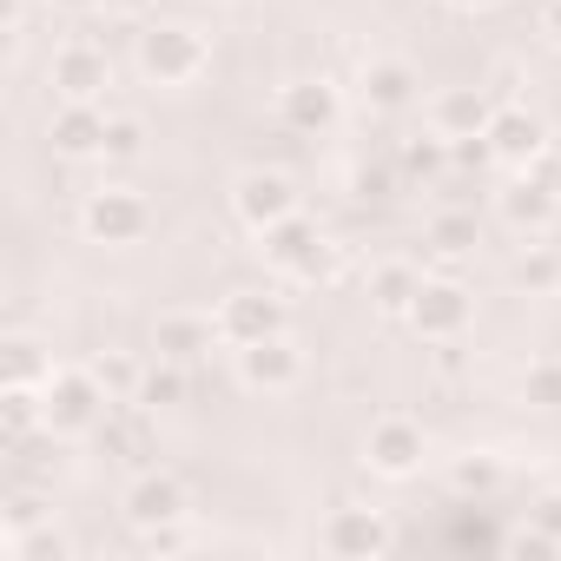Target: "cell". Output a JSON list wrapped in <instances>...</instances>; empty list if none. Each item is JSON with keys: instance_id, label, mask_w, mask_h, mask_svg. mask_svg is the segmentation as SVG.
<instances>
[{"instance_id": "obj_32", "label": "cell", "mask_w": 561, "mask_h": 561, "mask_svg": "<svg viewBox=\"0 0 561 561\" xmlns=\"http://www.w3.org/2000/svg\"><path fill=\"white\" fill-rule=\"evenodd\" d=\"M456 8H489V0H456Z\"/></svg>"}, {"instance_id": "obj_31", "label": "cell", "mask_w": 561, "mask_h": 561, "mask_svg": "<svg viewBox=\"0 0 561 561\" xmlns=\"http://www.w3.org/2000/svg\"><path fill=\"white\" fill-rule=\"evenodd\" d=\"M100 8H126V14H139V8H146V0H100Z\"/></svg>"}, {"instance_id": "obj_29", "label": "cell", "mask_w": 561, "mask_h": 561, "mask_svg": "<svg viewBox=\"0 0 561 561\" xmlns=\"http://www.w3.org/2000/svg\"><path fill=\"white\" fill-rule=\"evenodd\" d=\"M528 397H535V403H561V370H554V364H541V370L528 377Z\"/></svg>"}, {"instance_id": "obj_27", "label": "cell", "mask_w": 561, "mask_h": 561, "mask_svg": "<svg viewBox=\"0 0 561 561\" xmlns=\"http://www.w3.org/2000/svg\"><path fill=\"white\" fill-rule=\"evenodd\" d=\"M146 548L152 554H185L192 548V528L185 522H159V528H146Z\"/></svg>"}, {"instance_id": "obj_6", "label": "cell", "mask_w": 561, "mask_h": 561, "mask_svg": "<svg viewBox=\"0 0 561 561\" xmlns=\"http://www.w3.org/2000/svg\"><path fill=\"white\" fill-rule=\"evenodd\" d=\"M146 198L139 192H126V185H100L93 198H87V231L100 238V244H133L139 231H146Z\"/></svg>"}, {"instance_id": "obj_24", "label": "cell", "mask_w": 561, "mask_h": 561, "mask_svg": "<svg viewBox=\"0 0 561 561\" xmlns=\"http://www.w3.org/2000/svg\"><path fill=\"white\" fill-rule=\"evenodd\" d=\"M146 152V126L139 119H106V159H139Z\"/></svg>"}, {"instance_id": "obj_17", "label": "cell", "mask_w": 561, "mask_h": 561, "mask_svg": "<svg viewBox=\"0 0 561 561\" xmlns=\"http://www.w3.org/2000/svg\"><path fill=\"white\" fill-rule=\"evenodd\" d=\"M554 211H561V192H548L541 179H522V185L502 192V218H508L515 231H541Z\"/></svg>"}, {"instance_id": "obj_23", "label": "cell", "mask_w": 561, "mask_h": 561, "mask_svg": "<svg viewBox=\"0 0 561 561\" xmlns=\"http://www.w3.org/2000/svg\"><path fill=\"white\" fill-rule=\"evenodd\" d=\"M554 277H561V257H554V251H541V244H528V257L515 264V285H528V291H548Z\"/></svg>"}, {"instance_id": "obj_19", "label": "cell", "mask_w": 561, "mask_h": 561, "mask_svg": "<svg viewBox=\"0 0 561 561\" xmlns=\"http://www.w3.org/2000/svg\"><path fill=\"white\" fill-rule=\"evenodd\" d=\"M285 119L305 126V133H324V126L337 119V93H331V87H291V93H285Z\"/></svg>"}, {"instance_id": "obj_30", "label": "cell", "mask_w": 561, "mask_h": 561, "mask_svg": "<svg viewBox=\"0 0 561 561\" xmlns=\"http://www.w3.org/2000/svg\"><path fill=\"white\" fill-rule=\"evenodd\" d=\"M548 34L561 41V0H548Z\"/></svg>"}, {"instance_id": "obj_26", "label": "cell", "mask_w": 561, "mask_h": 561, "mask_svg": "<svg viewBox=\"0 0 561 561\" xmlns=\"http://www.w3.org/2000/svg\"><path fill=\"white\" fill-rule=\"evenodd\" d=\"M449 482H456L462 495H489V489H495V462H482V456H476V462H456Z\"/></svg>"}, {"instance_id": "obj_22", "label": "cell", "mask_w": 561, "mask_h": 561, "mask_svg": "<svg viewBox=\"0 0 561 561\" xmlns=\"http://www.w3.org/2000/svg\"><path fill=\"white\" fill-rule=\"evenodd\" d=\"M139 403H146V410H172V403H185V377H179V364H172V357H165V370H146Z\"/></svg>"}, {"instance_id": "obj_2", "label": "cell", "mask_w": 561, "mask_h": 561, "mask_svg": "<svg viewBox=\"0 0 561 561\" xmlns=\"http://www.w3.org/2000/svg\"><path fill=\"white\" fill-rule=\"evenodd\" d=\"M113 397L100 390V377L93 370H47V410H41V423L54 430V436H67V430H100V410H106Z\"/></svg>"}, {"instance_id": "obj_13", "label": "cell", "mask_w": 561, "mask_h": 561, "mask_svg": "<svg viewBox=\"0 0 561 561\" xmlns=\"http://www.w3.org/2000/svg\"><path fill=\"white\" fill-rule=\"evenodd\" d=\"M264 244H271V264H277V271H291V277H318V271H324V244H318V231L298 225V218L271 225Z\"/></svg>"}, {"instance_id": "obj_25", "label": "cell", "mask_w": 561, "mask_h": 561, "mask_svg": "<svg viewBox=\"0 0 561 561\" xmlns=\"http://www.w3.org/2000/svg\"><path fill=\"white\" fill-rule=\"evenodd\" d=\"M535 548H561V495H541L535 502Z\"/></svg>"}, {"instance_id": "obj_28", "label": "cell", "mask_w": 561, "mask_h": 561, "mask_svg": "<svg viewBox=\"0 0 561 561\" xmlns=\"http://www.w3.org/2000/svg\"><path fill=\"white\" fill-rule=\"evenodd\" d=\"M469 238H476L469 218H436V251H469Z\"/></svg>"}, {"instance_id": "obj_9", "label": "cell", "mask_w": 561, "mask_h": 561, "mask_svg": "<svg viewBox=\"0 0 561 561\" xmlns=\"http://www.w3.org/2000/svg\"><path fill=\"white\" fill-rule=\"evenodd\" d=\"M410 324L430 337V344H456L469 331V291L462 285H423L416 305H410Z\"/></svg>"}, {"instance_id": "obj_8", "label": "cell", "mask_w": 561, "mask_h": 561, "mask_svg": "<svg viewBox=\"0 0 561 561\" xmlns=\"http://www.w3.org/2000/svg\"><path fill=\"white\" fill-rule=\"evenodd\" d=\"M231 205H238V218L251 225V231H271V225H285L291 218V179L285 172H244L238 179V192H231Z\"/></svg>"}, {"instance_id": "obj_14", "label": "cell", "mask_w": 561, "mask_h": 561, "mask_svg": "<svg viewBox=\"0 0 561 561\" xmlns=\"http://www.w3.org/2000/svg\"><path fill=\"white\" fill-rule=\"evenodd\" d=\"M211 337H218V318H198V311H165L159 318V357H172V364L205 357Z\"/></svg>"}, {"instance_id": "obj_3", "label": "cell", "mask_w": 561, "mask_h": 561, "mask_svg": "<svg viewBox=\"0 0 561 561\" xmlns=\"http://www.w3.org/2000/svg\"><path fill=\"white\" fill-rule=\"evenodd\" d=\"M47 80L60 87V100H100L113 87V60L100 41H67V47H54Z\"/></svg>"}, {"instance_id": "obj_18", "label": "cell", "mask_w": 561, "mask_h": 561, "mask_svg": "<svg viewBox=\"0 0 561 561\" xmlns=\"http://www.w3.org/2000/svg\"><path fill=\"white\" fill-rule=\"evenodd\" d=\"M364 100L383 106V113H397V106L416 100V73H410L403 60H370V67H364Z\"/></svg>"}, {"instance_id": "obj_20", "label": "cell", "mask_w": 561, "mask_h": 561, "mask_svg": "<svg viewBox=\"0 0 561 561\" xmlns=\"http://www.w3.org/2000/svg\"><path fill=\"white\" fill-rule=\"evenodd\" d=\"M416 291H423V277H416L410 264H377V271H370V298H377L383 311H410Z\"/></svg>"}, {"instance_id": "obj_16", "label": "cell", "mask_w": 561, "mask_h": 561, "mask_svg": "<svg viewBox=\"0 0 561 561\" xmlns=\"http://www.w3.org/2000/svg\"><path fill=\"white\" fill-rule=\"evenodd\" d=\"M489 146H495V159H508V165H535V159H541V126L508 106V113L489 119Z\"/></svg>"}, {"instance_id": "obj_5", "label": "cell", "mask_w": 561, "mask_h": 561, "mask_svg": "<svg viewBox=\"0 0 561 561\" xmlns=\"http://www.w3.org/2000/svg\"><path fill=\"white\" fill-rule=\"evenodd\" d=\"M238 377L251 383V390H291L298 377H305V351L277 331V337H257V344H238Z\"/></svg>"}, {"instance_id": "obj_15", "label": "cell", "mask_w": 561, "mask_h": 561, "mask_svg": "<svg viewBox=\"0 0 561 561\" xmlns=\"http://www.w3.org/2000/svg\"><path fill=\"white\" fill-rule=\"evenodd\" d=\"M489 100H482V87H456V93H443L436 100V133L443 139H476V133H489Z\"/></svg>"}, {"instance_id": "obj_12", "label": "cell", "mask_w": 561, "mask_h": 561, "mask_svg": "<svg viewBox=\"0 0 561 561\" xmlns=\"http://www.w3.org/2000/svg\"><path fill=\"white\" fill-rule=\"evenodd\" d=\"M397 535H390V522L377 515V508H337L331 522H324V548L331 554H383Z\"/></svg>"}, {"instance_id": "obj_7", "label": "cell", "mask_w": 561, "mask_h": 561, "mask_svg": "<svg viewBox=\"0 0 561 561\" xmlns=\"http://www.w3.org/2000/svg\"><path fill=\"white\" fill-rule=\"evenodd\" d=\"M285 331V305L271 291H231L218 305V337L225 344H257V337H277Z\"/></svg>"}, {"instance_id": "obj_11", "label": "cell", "mask_w": 561, "mask_h": 561, "mask_svg": "<svg viewBox=\"0 0 561 561\" xmlns=\"http://www.w3.org/2000/svg\"><path fill=\"white\" fill-rule=\"evenodd\" d=\"M47 139H54V152H67V159H87V152H106V113H100L93 100H67V106L54 113V126H47Z\"/></svg>"}, {"instance_id": "obj_10", "label": "cell", "mask_w": 561, "mask_h": 561, "mask_svg": "<svg viewBox=\"0 0 561 561\" xmlns=\"http://www.w3.org/2000/svg\"><path fill=\"white\" fill-rule=\"evenodd\" d=\"M126 515L139 528H159V522H185V482L165 476V469H139L133 495H126Z\"/></svg>"}, {"instance_id": "obj_4", "label": "cell", "mask_w": 561, "mask_h": 561, "mask_svg": "<svg viewBox=\"0 0 561 561\" xmlns=\"http://www.w3.org/2000/svg\"><path fill=\"white\" fill-rule=\"evenodd\" d=\"M423 456H430V436L410 416H377L364 436V462L377 476H410V469H423Z\"/></svg>"}, {"instance_id": "obj_1", "label": "cell", "mask_w": 561, "mask_h": 561, "mask_svg": "<svg viewBox=\"0 0 561 561\" xmlns=\"http://www.w3.org/2000/svg\"><path fill=\"white\" fill-rule=\"evenodd\" d=\"M205 60H211V47H205L198 27H146V34H139V73L159 80V87H185V80H198Z\"/></svg>"}, {"instance_id": "obj_21", "label": "cell", "mask_w": 561, "mask_h": 561, "mask_svg": "<svg viewBox=\"0 0 561 561\" xmlns=\"http://www.w3.org/2000/svg\"><path fill=\"white\" fill-rule=\"evenodd\" d=\"M87 370L100 377V390H106L113 403H139V383H146V370H139L133 357H93Z\"/></svg>"}]
</instances>
